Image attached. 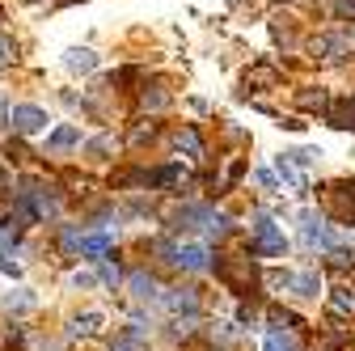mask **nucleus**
Masks as SVG:
<instances>
[{
	"mask_svg": "<svg viewBox=\"0 0 355 351\" xmlns=\"http://www.w3.org/2000/svg\"><path fill=\"white\" fill-rule=\"evenodd\" d=\"M338 13H355V0H338Z\"/></svg>",
	"mask_w": 355,
	"mask_h": 351,
	"instance_id": "22",
	"label": "nucleus"
},
{
	"mask_svg": "<svg viewBox=\"0 0 355 351\" xmlns=\"http://www.w3.org/2000/svg\"><path fill=\"white\" fill-rule=\"evenodd\" d=\"M355 309V292L351 288H334V314H347Z\"/></svg>",
	"mask_w": 355,
	"mask_h": 351,
	"instance_id": "16",
	"label": "nucleus"
},
{
	"mask_svg": "<svg viewBox=\"0 0 355 351\" xmlns=\"http://www.w3.org/2000/svg\"><path fill=\"white\" fill-rule=\"evenodd\" d=\"M80 246V254H89V258H94V254H106L110 250V233H94V237H85V241H76Z\"/></svg>",
	"mask_w": 355,
	"mask_h": 351,
	"instance_id": "13",
	"label": "nucleus"
},
{
	"mask_svg": "<svg viewBox=\"0 0 355 351\" xmlns=\"http://www.w3.org/2000/svg\"><path fill=\"white\" fill-rule=\"evenodd\" d=\"M292 288H296L300 296H318V288H322V280H318L313 271H300V275H292Z\"/></svg>",
	"mask_w": 355,
	"mask_h": 351,
	"instance_id": "12",
	"label": "nucleus"
},
{
	"mask_svg": "<svg viewBox=\"0 0 355 351\" xmlns=\"http://www.w3.org/2000/svg\"><path fill=\"white\" fill-rule=\"evenodd\" d=\"M288 347H292L288 339H266V351H288Z\"/></svg>",
	"mask_w": 355,
	"mask_h": 351,
	"instance_id": "19",
	"label": "nucleus"
},
{
	"mask_svg": "<svg viewBox=\"0 0 355 351\" xmlns=\"http://www.w3.org/2000/svg\"><path fill=\"white\" fill-rule=\"evenodd\" d=\"M72 284H76V288H94V275H89V271H76Z\"/></svg>",
	"mask_w": 355,
	"mask_h": 351,
	"instance_id": "18",
	"label": "nucleus"
},
{
	"mask_svg": "<svg viewBox=\"0 0 355 351\" xmlns=\"http://www.w3.org/2000/svg\"><path fill=\"white\" fill-rule=\"evenodd\" d=\"M9 119H13V127L21 131V136H34V131L47 127V110H42V106H13Z\"/></svg>",
	"mask_w": 355,
	"mask_h": 351,
	"instance_id": "1",
	"label": "nucleus"
},
{
	"mask_svg": "<svg viewBox=\"0 0 355 351\" xmlns=\"http://www.w3.org/2000/svg\"><path fill=\"white\" fill-rule=\"evenodd\" d=\"M72 144H80V127H55L51 136H47V148H72Z\"/></svg>",
	"mask_w": 355,
	"mask_h": 351,
	"instance_id": "6",
	"label": "nucleus"
},
{
	"mask_svg": "<svg viewBox=\"0 0 355 351\" xmlns=\"http://www.w3.org/2000/svg\"><path fill=\"white\" fill-rule=\"evenodd\" d=\"M254 250H262V254H284L288 241H284V233H279L271 221H258V225H254Z\"/></svg>",
	"mask_w": 355,
	"mask_h": 351,
	"instance_id": "3",
	"label": "nucleus"
},
{
	"mask_svg": "<svg viewBox=\"0 0 355 351\" xmlns=\"http://www.w3.org/2000/svg\"><path fill=\"white\" fill-rule=\"evenodd\" d=\"M161 300L169 305L173 314H195V309H199V300H195L191 288H178V292H169V296H161Z\"/></svg>",
	"mask_w": 355,
	"mask_h": 351,
	"instance_id": "4",
	"label": "nucleus"
},
{
	"mask_svg": "<svg viewBox=\"0 0 355 351\" xmlns=\"http://www.w3.org/2000/svg\"><path fill=\"white\" fill-rule=\"evenodd\" d=\"M131 292H136L140 300H153V296H161V292H157V280H153V275H144V271H136V275H131Z\"/></svg>",
	"mask_w": 355,
	"mask_h": 351,
	"instance_id": "9",
	"label": "nucleus"
},
{
	"mask_svg": "<svg viewBox=\"0 0 355 351\" xmlns=\"http://www.w3.org/2000/svg\"><path fill=\"white\" fill-rule=\"evenodd\" d=\"M13 60H17V42L9 34H0V68H9Z\"/></svg>",
	"mask_w": 355,
	"mask_h": 351,
	"instance_id": "15",
	"label": "nucleus"
},
{
	"mask_svg": "<svg viewBox=\"0 0 355 351\" xmlns=\"http://www.w3.org/2000/svg\"><path fill=\"white\" fill-rule=\"evenodd\" d=\"M5 119H9V110H5V106H0V131H5Z\"/></svg>",
	"mask_w": 355,
	"mask_h": 351,
	"instance_id": "23",
	"label": "nucleus"
},
{
	"mask_svg": "<svg viewBox=\"0 0 355 351\" xmlns=\"http://www.w3.org/2000/svg\"><path fill=\"white\" fill-rule=\"evenodd\" d=\"M207 246H199V241H187V246H178V250H169V262H178V267H187V271H203L207 267Z\"/></svg>",
	"mask_w": 355,
	"mask_h": 351,
	"instance_id": "2",
	"label": "nucleus"
},
{
	"mask_svg": "<svg viewBox=\"0 0 355 351\" xmlns=\"http://www.w3.org/2000/svg\"><path fill=\"white\" fill-rule=\"evenodd\" d=\"M313 51H322V60H338V51H343V38H338V34H322V38L313 42Z\"/></svg>",
	"mask_w": 355,
	"mask_h": 351,
	"instance_id": "11",
	"label": "nucleus"
},
{
	"mask_svg": "<svg viewBox=\"0 0 355 351\" xmlns=\"http://www.w3.org/2000/svg\"><path fill=\"white\" fill-rule=\"evenodd\" d=\"M98 330H102V314H85L72 322V339H94Z\"/></svg>",
	"mask_w": 355,
	"mask_h": 351,
	"instance_id": "7",
	"label": "nucleus"
},
{
	"mask_svg": "<svg viewBox=\"0 0 355 351\" xmlns=\"http://www.w3.org/2000/svg\"><path fill=\"white\" fill-rule=\"evenodd\" d=\"M304 246H330V233L313 221V216H304Z\"/></svg>",
	"mask_w": 355,
	"mask_h": 351,
	"instance_id": "10",
	"label": "nucleus"
},
{
	"mask_svg": "<svg viewBox=\"0 0 355 351\" xmlns=\"http://www.w3.org/2000/svg\"><path fill=\"white\" fill-rule=\"evenodd\" d=\"M68 68L72 72H94L98 68V55L89 51V47H76V51H68Z\"/></svg>",
	"mask_w": 355,
	"mask_h": 351,
	"instance_id": "8",
	"label": "nucleus"
},
{
	"mask_svg": "<svg viewBox=\"0 0 355 351\" xmlns=\"http://www.w3.org/2000/svg\"><path fill=\"white\" fill-rule=\"evenodd\" d=\"M0 271H5V275H17V262H9L5 254H0Z\"/></svg>",
	"mask_w": 355,
	"mask_h": 351,
	"instance_id": "21",
	"label": "nucleus"
},
{
	"mask_svg": "<svg viewBox=\"0 0 355 351\" xmlns=\"http://www.w3.org/2000/svg\"><path fill=\"white\" fill-rule=\"evenodd\" d=\"M5 305H9V309H17V314H26V309H34V296H30V292H17V296H9Z\"/></svg>",
	"mask_w": 355,
	"mask_h": 351,
	"instance_id": "17",
	"label": "nucleus"
},
{
	"mask_svg": "<svg viewBox=\"0 0 355 351\" xmlns=\"http://www.w3.org/2000/svg\"><path fill=\"white\" fill-rule=\"evenodd\" d=\"M110 351H144V330L140 326H127L123 334H114Z\"/></svg>",
	"mask_w": 355,
	"mask_h": 351,
	"instance_id": "5",
	"label": "nucleus"
},
{
	"mask_svg": "<svg viewBox=\"0 0 355 351\" xmlns=\"http://www.w3.org/2000/svg\"><path fill=\"white\" fill-rule=\"evenodd\" d=\"M102 280H106V284H114V280H119V267H110V262H102Z\"/></svg>",
	"mask_w": 355,
	"mask_h": 351,
	"instance_id": "20",
	"label": "nucleus"
},
{
	"mask_svg": "<svg viewBox=\"0 0 355 351\" xmlns=\"http://www.w3.org/2000/svg\"><path fill=\"white\" fill-rule=\"evenodd\" d=\"M178 153H187V157H203V144L195 131H178Z\"/></svg>",
	"mask_w": 355,
	"mask_h": 351,
	"instance_id": "14",
	"label": "nucleus"
}]
</instances>
